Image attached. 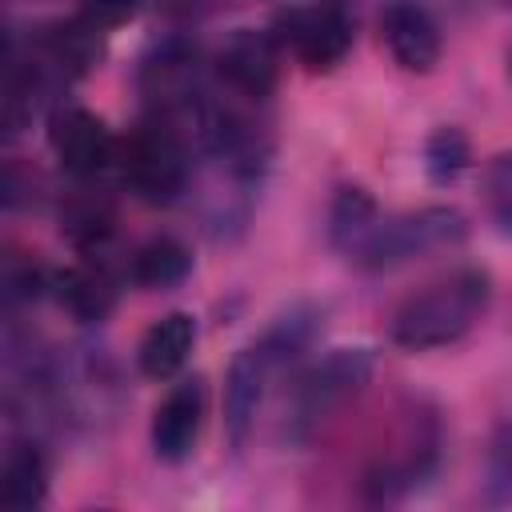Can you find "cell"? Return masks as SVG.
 <instances>
[{
    "label": "cell",
    "instance_id": "6da1fadb",
    "mask_svg": "<svg viewBox=\"0 0 512 512\" xmlns=\"http://www.w3.org/2000/svg\"><path fill=\"white\" fill-rule=\"evenodd\" d=\"M320 332V308L312 304H292L280 312L260 336H252L224 372V428L232 448L240 452L256 428V416L272 392V384L292 372V364L308 352V344Z\"/></svg>",
    "mask_w": 512,
    "mask_h": 512
},
{
    "label": "cell",
    "instance_id": "7a4b0ae2",
    "mask_svg": "<svg viewBox=\"0 0 512 512\" xmlns=\"http://www.w3.org/2000/svg\"><path fill=\"white\" fill-rule=\"evenodd\" d=\"M492 308V276L476 264L452 268L448 276L404 296L392 312L388 340L404 352H436L460 344Z\"/></svg>",
    "mask_w": 512,
    "mask_h": 512
},
{
    "label": "cell",
    "instance_id": "3957f363",
    "mask_svg": "<svg viewBox=\"0 0 512 512\" xmlns=\"http://www.w3.org/2000/svg\"><path fill=\"white\" fill-rule=\"evenodd\" d=\"M376 372V356L368 348H332L304 372H296L284 412V436L292 444H308L348 400H356Z\"/></svg>",
    "mask_w": 512,
    "mask_h": 512
},
{
    "label": "cell",
    "instance_id": "277c9868",
    "mask_svg": "<svg viewBox=\"0 0 512 512\" xmlns=\"http://www.w3.org/2000/svg\"><path fill=\"white\" fill-rule=\"evenodd\" d=\"M468 240V216L452 204H424L408 212H388L376 220L368 240L356 248L352 264L364 272H392L400 264L452 252Z\"/></svg>",
    "mask_w": 512,
    "mask_h": 512
},
{
    "label": "cell",
    "instance_id": "5b68a950",
    "mask_svg": "<svg viewBox=\"0 0 512 512\" xmlns=\"http://www.w3.org/2000/svg\"><path fill=\"white\" fill-rule=\"evenodd\" d=\"M120 176L136 200L156 208H168L184 196L192 176V152L172 116L148 112L120 140Z\"/></svg>",
    "mask_w": 512,
    "mask_h": 512
},
{
    "label": "cell",
    "instance_id": "8992f818",
    "mask_svg": "<svg viewBox=\"0 0 512 512\" xmlns=\"http://www.w3.org/2000/svg\"><path fill=\"white\" fill-rule=\"evenodd\" d=\"M436 456H440V428H436L432 412L404 416V424H396L388 448H380L360 476L364 500L368 504H392V500L408 496L436 468Z\"/></svg>",
    "mask_w": 512,
    "mask_h": 512
},
{
    "label": "cell",
    "instance_id": "52a82bcc",
    "mask_svg": "<svg viewBox=\"0 0 512 512\" xmlns=\"http://www.w3.org/2000/svg\"><path fill=\"white\" fill-rule=\"evenodd\" d=\"M136 88H140L148 112H156V116H172V120L176 116H196V108L208 96L200 48L180 32L156 40L140 56Z\"/></svg>",
    "mask_w": 512,
    "mask_h": 512
},
{
    "label": "cell",
    "instance_id": "ba28073f",
    "mask_svg": "<svg viewBox=\"0 0 512 512\" xmlns=\"http://www.w3.org/2000/svg\"><path fill=\"white\" fill-rule=\"evenodd\" d=\"M272 36L304 72H332L352 52V20L340 4L328 0L280 8L272 20Z\"/></svg>",
    "mask_w": 512,
    "mask_h": 512
},
{
    "label": "cell",
    "instance_id": "9c48e42d",
    "mask_svg": "<svg viewBox=\"0 0 512 512\" xmlns=\"http://www.w3.org/2000/svg\"><path fill=\"white\" fill-rule=\"evenodd\" d=\"M48 148L60 160V168L76 180H96L112 164H120V140L84 104H56L48 112Z\"/></svg>",
    "mask_w": 512,
    "mask_h": 512
},
{
    "label": "cell",
    "instance_id": "30bf717a",
    "mask_svg": "<svg viewBox=\"0 0 512 512\" xmlns=\"http://www.w3.org/2000/svg\"><path fill=\"white\" fill-rule=\"evenodd\" d=\"M280 56L284 48L276 44L272 28H236L220 48H216V84L228 96L268 104V96L280 84Z\"/></svg>",
    "mask_w": 512,
    "mask_h": 512
},
{
    "label": "cell",
    "instance_id": "8fae6325",
    "mask_svg": "<svg viewBox=\"0 0 512 512\" xmlns=\"http://www.w3.org/2000/svg\"><path fill=\"white\" fill-rule=\"evenodd\" d=\"M204 408H208V388L200 376H188L164 392V400L152 412V428H148L156 460L184 464L196 452V440L204 428Z\"/></svg>",
    "mask_w": 512,
    "mask_h": 512
},
{
    "label": "cell",
    "instance_id": "7c38bea8",
    "mask_svg": "<svg viewBox=\"0 0 512 512\" xmlns=\"http://www.w3.org/2000/svg\"><path fill=\"white\" fill-rule=\"evenodd\" d=\"M380 40L388 48V56L404 68V72H432L444 56V36L436 16L416 4V0H392L380 12Z\"/></svg>",
    "mask_w": 512,
    "mask_h": 512
},
{
    "label": "cell",
    "instance_id": "4fadbf2b",
    "mask_svg": "<svg viewBox=\"0 0 512 512\" xmlns=\"http://www.w3.org/2000/svg\"><path fill=\"white\" fill-rule=\"evenodd\" d=\"M60 232L68 236V244L80 256H96L104 252V244L116 232V204L108 192L88 188V180H80V188H72L60 200Z\"/></svg>",
    "mask_w": 512,
    "mask_h": 512
},
{
    "label": "cell",
    "instance_id": "5bb4252c",
    "mask_svg": "<svg viewBox=\"0 0 512 512\" xmlns=\"http://www.w3.org/2000/svg\"><path fill=\"white\" fill-rule=\"evenodd\" d=\"M196 348V316L192 312H168L160 316L136 344V368L148 380H172Z\"/></svg>",
    "mask_w": 512,
    "mask_h": 512
},
{
    "label": "cell",
    "instance_id": "9a60e30c",
    "mask_svg": "<svg viewBox=\"0 0 512 512\" xmlns=\"http://www.w3.org/2000/svg\"><path fill=\"white\" fill-rule=\"evenodd\" d=\"M52 296L80 320V324H100L116 308V280L104 264H72L64 272H52Z\"/></svg>",
    "mask_w": 512,
    "mask_h": 512
},
{
    "label": "cell",
    "instance_id": "2e32d148",
    "mask_svg": "<svg viewBox=\"0 0 512 512\" xmlns=\"http://www.w3.org/2000/svg\"><path fill=\"white\" fill-rule=\"evenodd\" d=\"M48 456L36 440H16L4 456V472H0V504L8 512H32L48 500Z\"/></svg>",
    "mask_w": 512,
    "mask_h": 512
},
{
    "label": "cell",
    "instance_id": "e0dca14e",
    "mask_svg": "<svg viewBox=\"0 0 512 512\" xmlns=\"http://www.w3.org/2000/svg\"><path fill=\"white\" fill-rule=\"evenodd\" d=\"M188 276H192V248L176 236H148L128 260V280L140 292H172Z\"/></svg>",
    "mask_w": 512,
    "mask_h": 512
},
{
    "label": "cell",
    "instance_id": "ac0fdd59",
    "mask_svg": "<svg viewBox=\"0 0 512 512\" xmlns=\"http://www.w3.org/2000/svg\"><path fill=\"white\" fill-rule=\"evenodd\" d=\"M380 216L384 212H380V204L372 200L368 188H360V184L336 188V196L328 204V240H332V248H340L352 260L356 248L368 240V232L376 228Z\"/></svg>",
    "mask_w": 512,
    "mask_h": 512
},
{
    "label": "cell",
    "instance_id": "d6986e66",
    "mask_svg": "<svg viewBox=\"0 0 512 512\" xmlns=\"http://www.w3.org/2000/svg\"><path fill=\"white\" fill-rule=\"evenodd\" d=\"M472 164V140L456 124H440L424 140V172L432 184H456Z\"/></svg>",
    "mask_w": 512,
    "mask_h": 512
},
{
    "label": "cell",
    "instance_id": "ffe728a7",
    "mask_svg": "<svg viewBox=\"0 0 512 512\" xmlns=\"http://www.w3.org/2000/svg\"><path fill=\"white\" fill-rule=\"evenodd\" d=\"M484 208L492 224L512 236V152H500L484 164Z\"/></svg>",
    "mask_w": 512,
    "mask_h": 512
},
{
    "label": "cell",
    "instance_id": "44dd1931",
    "mask_svg": "<svg viewBox=\"0 0 512 512\" xmlns=\"http://www.w3.org/2000/svg\"><path fill=\"white\" fill-rule=\"evenodd\" d=\"M136 8H140V0H80V12L76 16H84L96 32H112L124 20H132Z\"/></svg>",
    "mask_w": 512,
    "mask_h": 512
},
{
    "label": "cell",
    "instance_id": "7402d4cb",
    "mask_svg": "<svg viewBox=\"0 0 512 512\" xmlns=\"http://www.w3.org/2000/svg\"><path fill=\"white\" fill-rule=\"evenodd\" d=\"M492 480L512 496V420L492 440Z\"/></svg>",
    "mask_w": 512,
    "mask_h": 512
},
{
    "label": "cell",
    "instance_id": "603a6c76",
    "mask_svg": "<svg viewBox=\"0 0 512 512\" xmlns=\"http://www.w3.org/2000/svg\"><path fill=\"white\" fill-rule=\"evenodd\" d=\"M220 0H160V8L168 12V16H176V20H196V16H204V12H212Z\"/></svg>",
    "mask_w": 512,
    "mask_h": 512
},
{
    "label": "cell",
    "instance_id": "cb8c5ba5",
    "mask_svg": "<svg viewBox=\"0 0 512 512\" xmlns=\"http://www.w3.org/2000/svg\"><path fill=\"white\" fill-rule=\"evenodd\" d=\"M504 4H508V8H512V0H504Z\"/></svg>",
    "mask_w": 512,
    "mask_h": 512
}]
</instances>
